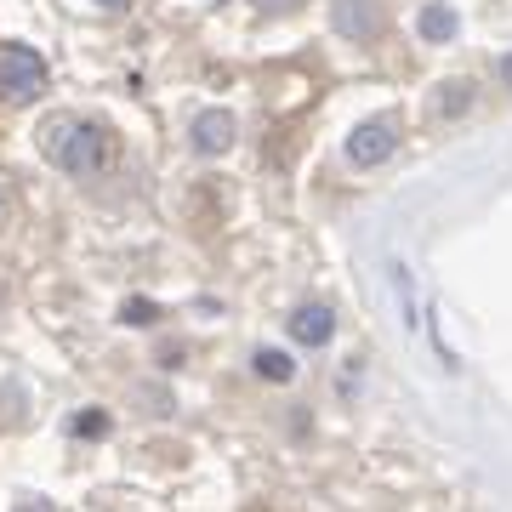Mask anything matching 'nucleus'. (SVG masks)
Wrapping results in <instances>:
<instances>
[{
	"label": "nucleus",
	"mask_w": 512,
	"mask_h": 512,
	"mask_svg": "<svg viewBox=\"0 0 512 512\" xmlns=\"http://www.w3.org/2000/svg\"><path fill=\"white\" fill-rule=\"evenodd\" d=\"M40 154L57 165V171H69L80 183H92L114 165V137L103 120H86V114H52L46 126L35 131Z\"/></svg>",
	"instance_id": "obj_1"
},
{
	"label": "nucleus",
	"mask_w": 512,
	"mask_h": 512,
	"mask_svg": "<svg viewBox=\"0 0 512 512\" xmlns=\"http://www.w3.org/2000/svg\"><path fill=\"white\" fill-rule=\"evenodd\" d=\"M52 86V63L35 52V46H23V40H0V103H35L40 92Z\"/></svg>",
	"instance_id": "obj_2"
},
{
	"label": "nucleus",
	"mask_w": 512,
	"mask_h": 512,
	"mask_svg": "<svg viewBox=\"0 0 512 512\" xmlns=\"http://www.w3.org/2000/svg\"><path fill=\"white\" fill-rule=\"evenodd\" d=\"M393 148H399V120H387V114H376V120H359V126L348 131V143H342V154H348V165L370 171V165L393 160Z\"/></svg>",
	"instance_id": "obj_3"
},
{
	"label": "nucleus",
	"mask_w": 512,
	"mask_h": 512,
	"mask_svg": "<svg viewBox=\"0 0 512 512\" xmlns=\"http://www.w3.org/2000/svg\"><path fill=\"white\" fill-rule=\"evenodd\" d=\"M330 29L342 40L376 46V40L387 35V6L382 0H330Z\"/></svg>",
	"instance_id": "obj_4"
},
{
	"label": "nucleus",
	"mask_w": 512,
	"mask_h": 512,
	"mask_svg": "<svg viewBox=\"0 0 512 512\" xmlns=\"http://www.w3.org/2000/svg\"><path fill=\"white\" fill-rule=\"evenodd\" d=\"M234 114L228 109H205V114H194V126H188V148L194 154H205V160H217V154H228L234 148Z\"/></svg>",
	"instance_id": "obj_5"
},
{
	"label": "nucleus",
	"mask_w": 512,
	"mask_h": 512,
	"mask_svg": "<svg viewBox=\"0 0 512 512\" xmlns=\"http://www.w3.org/2000/svg\"><path fill=\"white\" fill-rule=\"evenodd\" d=\"M285 330H291L296 348H325L330 336H336V313H330L325 302H296Z\"/></svg>",
	"instance_id": "obj_6"
},
{
	"label": "nucleus",
	"mask_w": 512,
	"mask_h": 512,
	"mask_svg": "<svg viewBox=\"0 0 512 512\" xmlns=\"http://www.w3.org/2000/svg\"><path fill=\"white\" fill-rule=\"evenodd\" d=\"M461 18H456V6L450 0H427L421 6V18H416V35L421 40H433V46H444V40H456Z\"/></svg>",
	"instance_id": "obj_7"
},
{
	"label": "nucleus",
	"mask_w": 512,
	"mask_h": 512,
	"mask_svg": "<svg viewBox=\"0 0 512 512\" xmlns=\"http://www.w3.org/2000/svg\"><path fill=\"white\" fill-rule=\"evenodd\" d=\"M251 359H256V376H262V382H291L296 376V359L285 348H256Z\"/></svg>",
	"instance_id": "obj_8"
},
{
	"label": "nucleus",
	"mask_w": 512,
	"mask_h": 512,
	"mask_svg": "<svg viewBox=\"0 0 512 512\" xmlns=\"http://www.w3.org/2000/svg\"><path fill=\"white\" fill-rule=\"evenodd\" d=\"M467 103H473V86L467 80H444L439 97H433V114H461Z\"/></svg>",
	"instance_id": "obj_9"
},
{
	"label": "nucleus",
	"mask_w": 512,
	"mask_h": 512,
	"mask_svg": "<svg viewBox=\"0 0 512 512\" xmlns=\"http://www.w3.org/2000/svg\"><path fill=\"white\" fill-rule=\"evenodd\" d=\"M120 319H126V325H154V319H160V308H154L148 296H131L126 308H120Z\"/></svg>",
	"instance_id": "obj_10"
},
{
	"label": "nucleus",
	"mask_w": 512,
	"mask_h": 512,
	"mask_svg": "<svg viewBox=\"0 0 512 512\" xmlns=\"http://www.w3.org/2000/svg\"><path fill=\"white\" fill-rule=\"evenodd\" d=\"M74 433H92V439H103V433H109V416H103V410H86V416H74Z\"/></svg>",
	"instance_id": "obj_11"
},
{
	"label": "nucleus",
	"mask_w": 512,
	"mask_h": 512,
	"mask_svg": "<svg viewBox=\"0 0 512 512\" xmlns=\"http://www.w3.org/2000/svg\"><path fill=\"white\" fill-rule=\"evenodd\" d=\"M256 12H268V18H285V12H296L302 0H251Z\"/></svg>",
	"instance_id": "obj_12"
},
{
	"label": "nucleus",
	"mask_w": 512,
	"mask_h": 512,
	"mask_svg": "<svg viewBox=\"0 0 512 512\" xmlns=\"http://www.w3.org/2000/svg\"><path fill=\"white\" fill-rule=\"evenodd\" d=\"M495 80H501V86L512 92V52H501V57H495Z\"/></svg>",
	"instance_id": "obj_13"
},
{
	"label": "nucleus",
	"mask_w": 512,
	"mask_h": 512,
	"mask_svg": "<svg viewBox=\"0 0 512 512\" xmlns=\"http://www.w3.org/2000/svg\"><path fill=\"white\" fill-rule=\"evenodd\" d=\"M18 512H52V501H40V495H23Z\"/></svg>",
	"instance_id": "obj_14"
},
{
	"label": "nucleus",
	"mask_w": 512,
	"mask_h": 512,
	"mask_svg": "<svg viewBox=\"0 0 512 512\" xmlns=\"http://www.w3.org/2000/svg\"><path fill=\"white\" fill-rule=\"evenodd\" d=\"M92 6H103V12H126L131 0H92Z\"/></svg>",
	"instance_id": "obj_15"
},
{
	"label": "nucleus",
	"mask_w": 512,
	"mask_h": 512,
	"mask_svg": "<svg viewBox=\"0 0 512 512\" xmlns=\"http://www.w3.org/2000/svg\"><path fill=\"white\" fill-rule=\"evenodd\" d=\"M0 302H6V291H0Z\"/></svg>",
	"instance_id": "obj_16"
}]
</instances>
